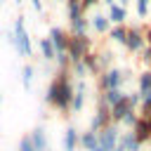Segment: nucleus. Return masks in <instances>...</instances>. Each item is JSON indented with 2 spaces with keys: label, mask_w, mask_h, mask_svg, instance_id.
I'll list each match as a JSON object with an SVG mask.
<instances>
[{
  "label": "nucleus",
  "mask_w": 151,
  "mask_h": 151,
  "mask_svg": "<svg viewBox=\"0 0 151 151\" xmlns=\"http://www.w3.org/2000/svg\"><path fill=\"white\" fill-rule=\"evenodd\" d=\"M149 2H151V0H137L134 7H137V17H139V19H146V17H149Z\"/></svg>",
  "instance_id": "obj_28"
},
{
  "label": "nucleus",
  "mask_w": 151,
  "mask_h": 151,
  "mask_svg": "<svg viewBox=\"0 0 151 151\" xmlns=\"http://www.w3.org/2000/svg\"><path fill=\"white\" fill-rule=\"evenodd\" d=\"M45 151H52V149H45Z\"/></svg>",
  "instance_id": "obj_42"
},
{
  "label": "nucleus",
  "mask_w": 151,
  "mask_h": 151,
  "mask_svg": "<svg viewBox=\"0 0 151 151\" xmlns=\"http://www.w3.org/2000/svg\"><path fill=\"white\" fill-rule=\"evenodd\" d=\"M132 134H134V139H137L142 146L151 142V130H149V125H146L144 118H137V123L132 125Z\"/></svg>",
  "instance_id": "obj_11"
},
{
  "label": "nucleus",
  "mask_w": 151,
  "mask_h": 151,
  "mask_svg": "<svg viewBox=\"0 0 151 151\" xmlns=\"http://www.w3.org/2000/svg\"><path fill=\"white\" fill-rule=\"evenodd\" d=\"M149 71H151V64H149Z\"/></svg>",
  "instance_id": "obj_43"
},
{
  "label": "nucleus",
  "mask_w": 151,
  "mask_h": 151,
  "mask_svg": "<svg viewBox=\"0 0 151 151\" xmlns=\"http://www.w3.org/2000/svg\"><path fill=\"white\" fill-rule=\"evenodd\" d=\"M80 61L85 64L87 73H99V68H97V52H87V54H85Z\"/></svg>",
  "instance_id": "obj_25"
},
{
  "label": "nucleus",
  "mask_w": 151,
  "mask_h": 151,
  "mask_svg": "<svg viewBox=\"0 0 151 151\" xmlns=\"http://www.w3.org/2000/svg\"><path fill=\"white\" fill-rule=\"evenodd\" d=\"M68 24H71V33L68 35H87V31H90V24H87L85 14L73 19V21H68Z\"/></svg>",
  "instance_id": "obj_18"
},
{
  "label": "nucleus",
  "mask_w": 151,
  "mask_h": 151,
  "mask_svg": "<svg viewBox=\"0 0 151 151\" xmlns=\"http://www.w3.org/2000/svg\"><path fill=\"white\" fill-rule=\"evenodd\" d=\"M61 146H64V151H76V146H78V132H76L73 125H68V127L64 130Z\"/></svg>",
  "instance_id": "obj_15"
},
{
  "label": "nucleus",
  "mask_w": 151,
  "mask_h": 151,
  "mask_svg": "<svg viewBox=\"0 0 151 151\" xmlns=\"http://www.w3.org/2000/svg\"><path fill=\"white\" fill-rule=\"evenodd\" d=\"M99 2H104V5H109V7H111V5H116V0H99Z\"/></svg>",
  "instance_id": "obj_36"
},
{
  "label": "nucleus",
  "mask_w": 151,
  "mask_h": 151,
  "mask_svg": "<svg viewBox=\"0 0 151 151\" xmlns=\"http://www.w3.org/2000/svg\"><path fill=\"white\" fill-rule=\"evenodd\" d=\"M38 50H40L42 59H47V61H54V47L50 45V40H47V38H40V40H38Z\"/></svg>",
  "instance_id": "obj_22"
},
{
  "label": "nucleus",
  "mask_w": 151,
  "mask_h": 151,
  "mask_svg": "<svg viewBox=\"0 0 151 151\" xmlns=\"http://www.w3.org/2000/svg\"><path fill=\"white\" fill-rule=\"evenodd\" d=\"M54 99H57V85H54V80L47 85V92H45V104L47 106H52L54 104Z\"/></svg>",
  "instance_id": "obj_27"
},
{
  "label": "nucleus",
  "mask_w": 151,
  "mask_h": 151,
  "mask_svg": "<svg viewBox=\"0 0 151 151\" xmlns=\"http://www.w3.org/2000/svg\"><path fill=\"white\" fill-rule=\"evenodd\" d=\"M94 151H104V149H101V146H99V144H97V146H94Z\"/></svg>",
  "instance_id": "obj_39"
},
{
  "label": "nucleus",
  "mask_w": 151,
  "mask_h": 151,
  "mask_svg": "<svg viewBox=\"0 0 151 151\" xmlns=\"http://www.w3.org/2000/svg\"><path fill=\"white\" fill-rule=\"evenodd\" d=\"M127 111H132V104H130V101H127V99L123 97V99H120V101H118L116 106H111V109H109V116H111V120H113V123L118 125V123L123 120V116H125Z\"/></svg>",
  "instance_id": "obj_13"
},
{
  "label": "nucleus",
  "mask_w": 151,
  "mask_h": 151,
  "mask_svg": "<svg viewBox=\"0 0 151 151\" xmlns=\"http://www.w3.org/2000/svg\"><path fill=\"white\" fill-rule=\"evenodd\" d=\"M0 104H2V94H0Z\"/></svg>",
  "instance_id": "obj_41"
},
{
  "label": "nucleus",
  "mask_w": 151,
  "mask_h": 151,
  "mask_svg": "<svg viewBox=\"0 0 151 151\" xmlns=\"http://www.w3.org/2000/svg\"><path fill=\"white\" fill-rule=\"evenodd\" d=\"M137 118H139V113H137V111L132 109V111H127V113L123 116V120H120V123H123L125 127H132V125L137 123Z\"/></svg>",
  "instance_id": "obj_30"
},
{
  "label": "nucleus",
  "mask_w": 151,
  "mask_h": 151,
  "mask_svg": "<svg viewBox=\"0 0 151 151\" xmlns=\"http://www.w3.org/2000/svg\"><path fill=\"white\" fill-rule=\"evenodd\" d=\"M90 28H94V33H109V28H111V24H109V19H106V14H94L90 21Z\"/></svg>",
  "instance_id": "obj_16"
},
{
  "label": "nucleus",
  "mask_w": 151,
  "mask_h": 151,
  "mask_svg": "<svg viewBox=\"0 0 151 151\" xmlns=\"http://www.w3.org/2000/svg\"><path fill=\"white\" fill-rule=\"evenodd\" d=\"M17 151H33V146H31V139H28V134H24L21 139H19V149Z\"/></svg>",
  "instance_id": "obj_31"
},
{
  "label": "nucleus",
  "mask_w": 151,
  "mask_h": 151,
  "mask_svg": "<svg viewBox=\"0 0 151 151\" xmlns=\"http://www.w3.org/2000/svg\"><path fill=\"white\" fill-rule=\"evenodd\" d=\"M118 144H120L125 151H142V144L134 139V134H132V132H123V134L118 137Z\"/></svg>",
  "instance_id": "obj_17"
},
{
  "label": "nucleus",
  "mask_w": 151,
  "mask_h": 151,
  "mask_svg": "<svg viewBox=\"0 0 151 151\" xmlns=\"http://www.w3.org/2000/svg\"><path fill=\"white\" fill-rule=\"evenodd\" d=\"M123 97H125V92H123V90H104V92H101V97H99V101H101L106 109H111V106H116Z\"/></svg>",
  "instance_id": "obj_14"
},
{
  "label": "nucleus",
  "mask_w": 151,
  "mask_h": 151,
  "mask_svg": "<svg viewBox=\"0 0 151 151\" xmlns=\"http://www.w3.org/2000/svg\"><path fill=\"white\" fill-rule=\"evenodd\" d=\"M113 151H125V149H123L120 144H116V149H113Z\"/></svg>",
  "instance_id": "obj_37"
},
{
  "label": "nucleus",
  "mask_w": 151,
  "mask_h": 151,
  "mask_svg": "<svg viewBox=\"0 0 151 151\" xmlns=\"http://www.w3.org/2000/svg\"><path fill=\"white\" fill-rule=\"evenodd\" d=\"M54 2H57V0H54Z\"/></svg>",
  "instance_id": "obj_45"
},
{
  "label": "nucleus",
  "mask_w": 151,
  "mask_h": 151,
  "mask_svg": "<svg viewBox=\"0 0 151 151\" xmlns=\"http://www.w3.org/2000/svg\"><path fill=\"white\" fill-rule=\"evenodd\" d=\"M54 85H57V99L52 104V109L57 111H71V97H73V83L68 78V71H59L57 78H52Z\"/></svg>",
  "instance_id": "obj_1"
},
{
  "label": "nucleus",
  "mask_w": 151,
  "mask_h": 151,
  "mask_svg": "<svg viewBox=\"0 0 151 151\" xmlns=\"http://www.w3.org/2000/svg\"><path fill=\"white\" fill-rule=\"evenodd\" d=\"M78 144H80V146H83L85 151H94V146H97L99 142H97V134L87 130V132H83V134H78Z\"/></svg>",
  "instance_id": "obj_19"
},
{
  "label": "nucleus",
  "mask_w": 151,
  "mask_h": 151,
  "mask_svg": "<svg viewBox=\"0 0 151 151\" xmlns=\"http://www.w3.org/2000/svg\"><path fill=\"white\" fill-rule=\"evenodd\" d=\"M106 125H111V116H109V109L99 101L97 104V111H94V116H92V120H90V132H99V130H104Z\"/></svg>",
  "instance_id": "obj_8"
},
{
  "label": "nucleus",
  "mask_w": 151,
  "mask_h": 151,
  "mask_svg": "<svg viewBox=\"0 0 151 151\" xmlns=\"http://www.w3.org/2000/svg\"><path fill=\"white\" fill-rule=\"evenodd\" d=\"M127 2H130V0H120V7H125V5H127Z\"/></svg>",
  "instance_id": "obj_38"
},
{
  "label": "nucleus",
  "mask_w": 151,
  "mask_h": 151,
  "mask_svg": "<svg viewBox=\"0 0 151 151\" xmlns=\"http://www.w3.org/2000/svg\"><path fill=\"white\" fill-rule=\"evenodd\" d=\"M106 19H109V24H113V26H125L127 9H125V7H120V5L116 2V5H111V7H109V14H106Z\"/></svg>",
  "instance_id": "obj_12"
},
{
  "label": "nucleus",
  "mask_w": 151,
  "mask_h": 151,
  "mask_svg": "<svg viewBox=\"0 0 151 151\" xmlns=\"http://www.w3.org/2000/svg\"><path fill=\"white\" fill-rule=\"evenodd\" d=\"M14 2H17V5H21V0H14Z\"/></svg>",
  "instance_id": "obj_40"
},
{
  "label": "nucleus",
  "mask_w": 151,
  "mask_h": 151,
  "mask_svg": "<svg viewBox=\"0 0 151 151\" xmlns=\"http://www.w3.org/2000/svg\"><path fill=\"white\" fill-rule=\"evenodd\" d=\"M125 50L127 52H142V47L146 45L144 42V35H142V28L139 26H127V33H125Z\"/></svg>",
  "instance_id": "obj_7"
},
{
  "label": "nucleus",
  "mask_w": 151,
  "mask_h": 151,
  "mask_svg": "<svg viewBox=\"0 0 151 151\" xmlns=\"http://www.w3.org/2000/svg\"><path fill=\"white\" fill-rule=\"evenodd\" d=\"M85 92H87V83L85 80H78L76 87H73V97H71V111L73 113L83 111V106H85Z\"/></svg>",
  "instance_id": "obj_9"
},
{
  "label": "nucleus",
  "mask_w": 151,
  "mask_h": 151,
  "mask_svg": "<svg viewBox=\"0 0 151 151\" xmlns=\"http://www.w3.org/2000/svg\"><path fill=\"white\" fill-rule=\"evenodd\" d=\"M142 104H151V87H149V90L142 94Z\"/></svg>",
  "instance_id": "obj_34"
},
{
  "label": "nucleus",
  "mask_w": 151,
  "mask_h": 151,
  "mask_svg": "<svg viewBox=\"0 0 151 151\" xmlns=\"http://www.w3.org/2000/svg\"><path fill=\"white\" fill-rule=\"evenodd\" d=\"M28 139H31L33 151H45V149H50V139H47L45 127H33V130L28 132Z\"/></svg>",
  "instance_id": "obj_10"
},
{
  "label": "nucleus",
  "mask_w": 151,
  "mask_h": 151,
  "mask_svg": "<svg viewBox=\"0 0 151 151\" xmlns=\"http://www.w3.org/2000/svg\"><path fill=\"white\" fill-rule=\"evenodd\" d=\"M149 87H151V71L146 68V71H142V73H139V90H137V92H139V94H144Z\"/></svg>",
  "instance_id": "obj_26"
},
{
  "label": "nucleus",
  "mask_w": 151,
  "mask_h": 151,
  "mask_svg": "<svg viewBox=\"0 0 151 151\" xmlns=\"http://www.w3.org/2000/svg\"><path fill=\"white\" fill-rule=\"evenodd\" d=\"M87 52H92V40L87 35H68V45H66V57L71 64L80 61Z\"/></svg>",
  "instance_id": "obj_3"
},
{
  "label": "nucleus",
  "mask_w": 151,
  "mask_h": 151,
  "mask_svg": "<svg viewBox=\"0 0 151 151\" xmlns=\"http://www.w3.org/2000/svg\"><path fill=\"white\" fill-rule=\"evenodd\" d=\"M142 35H144V42H146V45H151V26L142 28Z\"/></svg>",
  "instance_id": "obj_33"
},
{
  "label": "nucleus",
  "mask_w": 151,
  "mask_h": 151,
  "mask_svg": "<svg viewBox=\"0 0 151 151\" xmlns=\"http://www.w3.org/2000/svg\"><path fill=\"white\" fill-rule=\"evenodd\" d=\"M125 33H127V26H111L109 28V40L113 42H125Z\"/></svg>",
  "instance_id": "obj_24"
},
{
  "label": "nucleus",
  "mask_w": 151,
  "mask_h": 151,
  "mask_svg": "<svg viewBox=\"0 0 151 151\" xmlns=\"http://www.w3.org/2000/svg\"><path fill=\"white\" fill-rule=\"evenodd\" d=\"M66 14H68V21L83 17V7H80V0H66Z\"/></svg>",
  "instance_id": "obj_23"
},
{
  "label": "nucleus",
  "mask_w": 151,
  "mask_h": 151,
  "mask_svg": "<svg viewBox=\"0 0 151 151\" xmlns=\"http://www.w3.org/2000/svg\"><path fill=\"white\" fill-rule=\"evenodd\" d=\"M50 45L54 47V57L57 54H66V45H68V33L59 26H52L50 28V35H47Z\"/></svg>",
  "instance_id": "obj_6"
},
{
  "label": "nucleus",
  "mask_w": 151,
  "mask_h": 151,
  "mask_svg": "<svg viewBox=\"0 0 151 151\" xmlns=\"http://www.w3.org/2000/svg\"><path fill=\"white\" fill-rule=\"evenodd\" d=\"M123 83H125V71H120L116 66L101 71V76H99V87L101 90H123Z\"/></svg>",
  "instance_id": "obj_4"
},
{
  "label": "nucleus",
  "mask_w": 151,
  "mask_h": 151,
  "mask_svg": "<svg viewBox=\"0 0 151 151\" xmlns=\"http://www.w3.org/2000/svg\"><path fill=\"white\" fill-rule=\"evenodd\" d=\"M33 78H35V66H33V64H26V66L21 68V85H24L26 90H31V87H33Z\"/></svg>",
  "instance_id": "obj_21"
},
{
  "label": "nucleus",
  "mask_w": 151,
  "mask_h": 151,
  "mask_svg": "<svg viewBox=\"0 0 151 151\" xmlns=\"http://www.w3.org/2000/svg\"><path fill=\"white\" fill-rule=\"evenodd\" d=\"M33 2V9L35 12H42V0H31Z\"/></svg>",
  "instance_id": "obj_35"
},
{
  "label": "nucleus",
  "mask_w": 151,
  "mask_h": 151,
  "mask_svg": "<svg viewBox=\"0 0 151 151\" xmlns=\"http://www.w3.org/2000/svg\"><path fill=\"white\" fill-rule=\"evenodd\" d=\"M149 146H151V142H149Z\"/></svg>",
  "instance_id": "obj_44"
},
{
  "label": "nucleus",
  "mask_w": 151,
  "mask_h": 151,
  "mask_svg": "<svg viewBox=\"0 0 151 151\" xmlns=\"http://www.w3.org/2000/svg\"><path fill=\"white\" fill-rule=\"evenodd\" d=\"M12 45H14L17 54H21V57H31V54H33V42H31V35H28V31H26L24 17L14 19V28H12Z\"/></svg>",
  "instance_id": "obj_2"
},
{
  "label": "nucleus",
  "mask_w": 151,
  "mask_h": 151,
  "mask_svg": "<svg viewBox=\"0 0 151 151\" xmlns=\"http://www.w3.org/2000/svg\"><path fill=\"white\" fill-rule=\"evenodd\" d=\"M71 68H73V73H76V78H78V80H85V76H87V68H85V64H83V61H76V64H71Z\"/></svg>",
  "instance_id": "obj_29"
},
{
  "label": "nucleus",
  "mask_w": 151,
  "mask_h": 151,
  "mask_svg": "<svg viewBox=\"0 0 151 151\" xmlns=\"http://www.w3.org/2000/svg\"><path fill=\"white\" fill-rule=\"evenodd\" d=\"M118 137H120V130H118L116 123H113V125H106L104 130L97 132V142H99V146H101L104 151H113L116 144H118Z\"/></svg>",
  "instance_id": "obj_5"
},
{
  "label": "nucleus",
  "mask_w": 151,
  "mask_h": 151,
  "mask_svg": "<svg viewBox=\"0 0 151 151\" xmlns=\"http://www.w3.org/2000/svg\"><path fill=\"white\" fill-rule=\"evenodd\" d=\"M142 61H144L146 66L151 64V45H144V47H142Z\"/></svg>",
  "instance_id": "obj_32"
},
{
  "label": "nucleus",
  "mask_w": 151,
  "mask_h": 151,
  "mask_svg": "<svg viewBox=\"0 0 151 151\" xmlns=\"http://www.w3.org/2000/svg\"><path fill=\"white\" fill-rule=\"evenodd\" d=\"M113 52L111 50H101L99 54H97V68L99 71H106V68H111V64H113Z\"/></svg>",
  "instance_id": "obj_20"
}]
</instances>
